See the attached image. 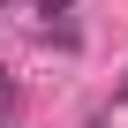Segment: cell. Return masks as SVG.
Segmentation results:
<instances>
[{
    "instance_id": "cell-1",
    "label": "cell",
    "mask_w": 128,
    "mask_h": 128,
    "mask_svg": "<svg viewBox=\"0 0 128 128\" xmlns=\"http://www.w3.org/2000/svg\"><path fill=\"white\" fill-rule=\"evenodd\" d=\"M15 113V83H8V68H0V120Z\"/></svg>"
}]
</instances>
